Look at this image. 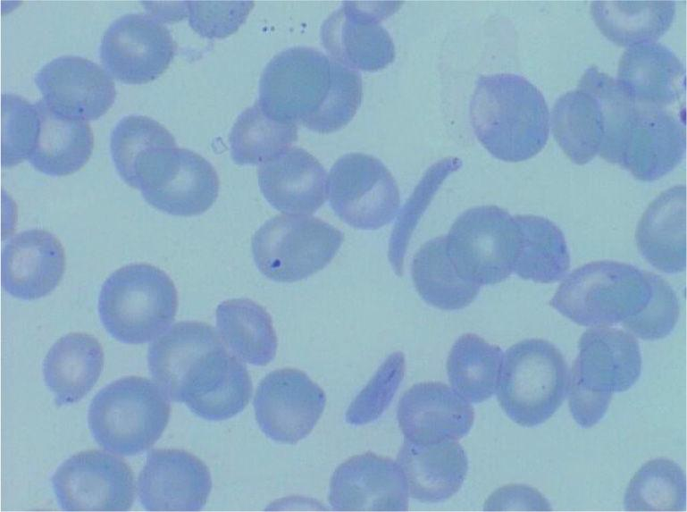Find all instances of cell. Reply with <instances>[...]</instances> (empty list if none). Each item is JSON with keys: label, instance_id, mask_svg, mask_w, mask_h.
I'll use <instances>...</instances> for the list:
<instances>
[{"label": "cell", "instance_id": "obj_14", "mask_svg": "<svg viewBox=\"0 0 687 512\" xmlns=\"http://www.w3.org/2000/svg\"><path fill=\"white\" fill-rule=\"evenodd\" d=\"M162 21L140 13L115 19L101 39L99 55L109 74L128 84H144L169 66L176 43Z\"/></svg>", "mask_w": 687, "mask_h": 512}, {"label": "cell", "instance_id": "obj_36", "mask_svg": "<svg viewBox=\"0 0 687 512\" xmlns=\"http://www.w3.org/2000/svg\"><path fill=\"white\" fill-rule=\"evenodd\" d=\"M297 139L296 124L270 118L256 100L237 118L229 136L230 155L240 165L266 163L291 147Z\"/></svg>", "mask_w": 687, "mask_h": 512}, {"label": "cell", "instance_id": "obj_28", "mask_svg": "<svg viewBox=\"0 0 687 512\" xmlns=\"http://www.w3.org/2000/svg\"><path fill=\"white\" fill-rule=\"evenodd\" d=\"M39 131L28 160L38 172L64 176L79 171L89 159L94 138L89 124L52 111L40 98L35 103Z\"/></svg>", "mask_w": 687, "mask_h": 512}, {"label": "cell", "instance_id": "obj_29", "mask_svg": "<svg viewBox=\"0 0 687 512\" xmlns=\"http://www.w3.org/2000/svg\"><path fill=\"white\" fill-rule=\"evenodd\" d=\"M591 13L604 37L629 47L659 39L674 21L675 2L594 1Z\"/></svg>", "mask_w": 687, "mask_h": 512}, {"label": "cell", "instance_id": "obj_27", "mask_svg": "<svg viewBox=\"0 0 687 512\" xmlns=\"http://www.w3.org/2000/svg\"><path fill=\"white\" fill-rule=\"evenodd\" d=\"M104 360L103 348L93 335L71 332L61 337L43 362L45 383L54 394L55 405L83 399L100 377Z\"/></svg>", "mask_w": 687, "mask_h": 512}, {"label": "cell", "instance_id": "obj_25", "mask_svg": "<svg viewBox=\"0 0 687 512\" xmlns=\"http://www.w3.org/2000/svg\"><path fill=\"white\" fill-rule=\"evenodd\" d=\"M398 464L410 496L426 503L452 497L461 488L468 469L466 454L457 441L418 444L405 440Z\"/></svg>", "mask_w": 687, "mask_h": 512}, {"label": "cell", "instance_id": "obj_5", "mask_svg": "<svg viewBox=\"0 0 687 512\" xmlns=\"http://www.w3.org/2000/svg\"><path fill=\"white\" fill-rule=\"evenodd\" d=\"M169 398L155 382L130 375L115 380L92 399L88 424L94 440L105 450L135 456L161 437L170 417Z\"/></svg>", "mask_w": 687, "mask_h": 512}, {"label": "cell", "instance_id": "obj_21", "mask_svg": "<svg viewBox=\"0 0 687 512\" xmlns=\"http://www.w3.org/2000/svg\"><path fill=\"white\" fill-rule=\"evenodd\" d=\"M397 417L405 440L433 444L465 436L473 426L474 410L469 401L447 384L426 382L405 391L398 405Z\"/></svg>", "mask_w": 687, "mask_h": 512}, {"label": "cell", "instance_id": "obj_16", "mask_svg": "<svg viewBox=\"0 0 687 512\" xmlns=\"http://www.w3.org/2000/svg\"><path fill=\"white\" fill-rule=\"evenodd\" d=\"M390 4L343 2L321 26V41L330 56L355 71L373 72L390 65L396 56L395 46L380 23L395 11L397 3Z\"/></svg>", "mask_w": 687, "mask_h": 512}, {"label": "cell", "instance_id": "obj_24", "mask_svg": "<svg viewBox=\"0 0 687 512\" xmlns=\"http://www.w3.org/2000/svg\"><path fill=\"white\" fill-rule=\"evenodd\" d=\"M617 82L636 104L666 109L685 92V69L666 46L651 42L629 46L622 55Z\"/></svg>", "mask_w": 687, "mask_h": 512}, {"label": "cell", "instance_id": "obj_41", "mask_svg": "<svg viewBox=\"0 0 687 512\" xmlns=\"http://www.w3.org/2000/svg\"><path fill=\"white\" fill-rule=\"evenodd\" d=\"M405 370L403 353L390 355L350 403L346 412L347 423L363 425L376 421L391 403L403 381Z\"/></svg>", "mask_w": 687, "mask_h": 512}, {"label": "cell", "instance_id": "obj_10", "mask_svg": "<svg viewBox=\"0 0 687 512\" xmlns=\"http://www.w3.org/2000/svg\"><path fill=\"white\" fill-rule=\"evenodd\" d=\"M327 197L334 213L359 230H377L398 214L397 182L378 158L364 153L339 157L327 177Z\"/></svg>", "mask_w": 687, "mask_h": 512}, {"label": "cell", "instance_id": "obj_43", "mask_svg": "<svg viewBox=\"0 0 687 512\" xmlns=\"http://www.w3.org/2000/svg\"><path fill=\"white\" fill-rule=\"evenodd\" d=\"M254 4V1H186L190 27L210 39L236 32Z\"/></svg>", "mask_w": 687, "mask_h": 512}, {"label": "cell", "instance_id": "obj_40", "mask_svg": "<svg viewBox=\"0 0 687 512\" xmlns=\"http://www.w3.org/2000/svg\"><path fill=\"white\" fill-rule=\"evenodd\" d=\"M39 131L35 104L12 93L2 96V164L13 167L28 159Z\"/></svg>", "mask_w": 687, "mask_h": 512}, {"label": "cell", "instance_id": "obj_11", "mask_svg": "<svg viewBox=\"0 0 687 512\" xmlns=\"http://www.w3.org/2000/svg\"><path fill=\"white\" fill-rule=\"evenodd\" d=\"M51 482L57 502L65 511H127L135 499L130 466L104 450L72 455L60 465Z\"/></svg>", "mask_w": 687, "mask_h": 512}, {"label": "cell", "instance_id": "obj_22", "mask_svg": "<svg viewBox=\"0 0 687 512\" xmlns=\"http://www.w3.org/2000/svg\"><path fill=\"white\" fill-rule=\"evenodd\" d=\"M65 270L64 249L59 239L43 229L14 235L2 253V285L23 300L43 298L59 284Z\"/></svg>", "mask_w": 687, "mask_h": 512}, {"label": "cell", "instance_id": "obj_44", "mask_svg": "<svg viewBox=\"0 0 687 512\" xmlns=\"http://www.w3.org/2000/svg\"><path fill=\"white\" fill-rule=\"evenodd\" d=\"M484 510L550 511V503L535 488L524 484H508L495 491L486 500Z\"/></svg>", "mask_w": 687, "mask_h": 512}, {"label": "cell", "instance_id": "obj_31", "mask_svg": "<svg viewBox=\"0 0 687 512\" xmlns=\"http://www.w3.org/2000/svg\"><path fill=\"white\" fill-rule=\"evenodd\" d=\"M549 122L556 141L574 164H586L599 154L603 117L598 99L589 91L577 88L558 97Z\"/></svg>", "mask_w": 687, "mask_h": 512}, {"label": "cell", "instance_id": "obj_2", "mask_svg": "<svg viewBox=\"0 0 687 512\" xmlns=\"http://www.w3.org/2000/svg\"><path fill=\"white\" fill-rule=\"evenodd\" d=\"M469 117L480 143L505 162L533 157L549 138L546 100L532 83L517 74L480 76L470 101Z\"/></svg>", "mask_w": 687, "mask_h": 512}, {"label": "cell", "instance_id": "obj_6", "mask_svg": "<svg viewBox=\"0 0 687 512\" xmlns=\"http://www.w3.org/2000/svg\"><path fill=\"white\" fill-rule=\"evenodd\" d=\"M569 385L568 365L560 350L548 340L527 339L503 356L497 398L513 422L534 427L555 414Z\"/></svg>", "mask_w": 687, "mask_h": 512}, {"label": "cell", "instance_id": "obj_18", "mask_svg": "<svg viewBox=\"0 0 687 512\" xmlns=\"http://www.w3.org/2000/svg\"><path fill=\"white\" fill-rule=\"evenodd\" d=\"M212 489L207 466L178 449H156L147 454L137 490L147 511H198Z\"/></svg>", "mask_w": 687, "mask_h": 512}, {"label": "cell", "instance_id": "obj_32", "mask_svg": "<svg viewBox=\"0 0 687 512\" xmlns=\"http://www.w3.org/2000/svg\"><path fill=\"white\" fill-rule=\"evenodd\" d=\"M412 279L418 294L427 304L448 311L469 306L481 287L460 276L448 256L446 236L428 240L415 253Z\"/></svg>", "mask_w": 687, "mask_h": 512}, {"label": "cell", "instance_id": "obj_42", "mask_svg": "<svg viewBox=\"0 0 687 512\" xmlns=\"http://www.w3.org/2000/svg\"><path fill=\"white\" fill-rule=\"evenodd\" d=\"M651 286V297L642 311L626 319L623 326L643 340H657L668 336L680 314L675 292L661 276L646 272Z\"/></svg>", "mask_w": 687, "mask_h": 512}, {"label": "cell", "instance_id": "obj_35", "mask_svg": "<svg viewBox=\"0 0 687 512\" xmlns=\"http://www.w3.org/2000/svg\"><path fill=\"white\" fill-rule=\"evenodd\" d=\"M176 147L171 132L157 121L144 115H128L113 127L110 150L115 169L130 186L138 189L139 176L161 150Z\"/></svg>", "mask_w": 687, "mask_h": 512}, {"label": "cell", "instance_id": "obj_13", "mask_svg": "<svg viewBox=\"0 0 687 512\" xmlns=\"http://www.w3.org/2000/svg\"><path fill=\"white\" fill-rule=\"evenodd\" d=\"M219 185L210 162L192 150L172 147L150 162L138 189L153 207L172 215L193 216L213 206Z\"/></svg>", "mask_w": 687, "mask_h": 512}, {"label": "cell", "instance_id": "obj_15", "mask_svg": "<svg viewBox=\"0 0 687 512\" xmlns=\"http://www.w3.org/2000/svg\"><path fill=\"white\" fill-rule=\"evenodd\" d=\"M326 403L324 391L296 368L268 374L254 399L261 431L281 443L295 444L306 437L320 419Z\"/></svg>", "mask_w": 687, "mask_h": 512}, {"label": "cell", "instance_id": "obj_7", "mask_svg": "<svg viewBox=\"0 0 687 512\" xmlns=\"http://www.w3.org/2000/svg\"><path fill=\"white\" fill-rule=\"evenodd\" d=\"M650 297L646 271L625 263L601 260L573 271L549 304L579 325L609 326L642 311Z\"/></svg>", "mask_w": 687, "mask_h": 512}, {"label": "cell", "instance_id": "obj_8", "mask_svg": "<svg viewBox=\"0 0 687 512\" xmlns=\"http://www.w3.org/2000/svg\"><path fill=\"white\" fill-rule=\"evenodd\" d=\"M343 233L320 218L281 214L254 234L251 248L259 271L278 282H295L323 269L335 256Z\"/></svg>", "mask_w": 687, "mask_h": 512}, {"label": "cell", "instance_id": "obj_23", "mask_svg": "<svg viewBox=\"0 0 687 512\" xmlns=\"http://www.w3.org/2000/svg\"><path fill=\"white\" fill-rule=\"evenodd\" d=\"M258 185L267 202L288 214H312L327 197V174L306 150L291 147L260 164Z\"/></svg>", "mask_w": 687, "mask_h": 512}, {"label": "cell", "instance_id": "obj_9", "mask_svg": "<svg viewBox=\"0 0 687 512\" xmlns=\"http://www.w3.org/2000/svg\"><path fill=\"white\" fill-rule=\"evenodd\" d=\"M446 242L460 276L481 286L499 283L512 273L521 237L508 212L497 206H482L455 220Z\"/></svg>", "mask_w": 687, "mask_h": 512}, {"label": "cell", "instance_id": "obj_39", "mask_svg": "<svg viewBox=\"0 0 687 512\" xmlns=\"http://www.w3.org/2000/svg\"><path fill=\"white\" fill-rule=\"evenodd\" d=\"M460 166L461 161L453 157L445 158L431 165L400 212L390 237L389 248V258L398 275L402 274L403 260L409 238L422 213L443 180Z\"/></svg>", "mask_w": 687, "mask_h": 512}, {"label": "cell", "instance_id": "obj_34", "mask_svg": "<svg viewBox=\"0 0 687 512\" xmlns=\"http://www.w3.org/2000/svg\"><path fill=\"white\" fill-rule=\"evenodd\" d=\"M503 352L497 345L473 333L461 335L447 360L448 381L453 390L472 403H481L495 393Z\"/></svg>", "mask_w": 687, "mask_h": 512}, {"label": "cell", "instance_id": "obj_1", "mask_svg": "<svg viewBox=\"0 0 687 512\" xmlns=\"http://www.w3.org/2000/svg\"><path fill=\"white\" fill-rule=\"evenodd\" d=\"M362 96L357 71L316 48L293 46L278 53L264 67L257 101L276 122L300 123L326 134L353 119Z\"/></svg>", "mask_w": 687, "mask_h": 512}, {"label": "cell", "instance_id": "obj_4", "mask_svg": "<svg viewBox=\"0 0 687 512\" xmlns=\"http://www.w3.org/2000/svg\"><path fill=\"white\" fill-rule=\"evenodd\" d=\"M97 308L103 326L113 339L142 344L159 337L173 322L177 290L163 270L134 263L117 269L105 281Z\"/></svg>", "mask_w": 687, "mask_h": 512}, {"label": "cell", "instance_id": "obj_26", "mask_svg": "<svg viewBox=\"0 0 687 512\" xmlns=\"http://www.w3.org/2000/svg\"><path fill=\"white\" fill-rule=\"evenodd\" d=\"M686 188L674 186L663 191L648 206L636 230L641 256L666 273L685 270Z\"/></svg>", "mask_w": 687, "mask_h": 512}, {"label": "cell", "instance_id": "obj_30", "mask_svg": "<svg viewBox=\"0 0 687 512\" xmlns=\"http://www.w3.org/2000/svg\"><path fill=\"white\" fill-rule=\"evenodd\" d=\"M219 335L240 360L253 365H268L275 357L277 337L268 312L248 298H233L216 308Z\"/></svg>", "mask_w": 687, "mask_h": 512}, {"label": "cell", "instance_id": "obj_37", "mask_svg": "<svg viewBox=\"0 0 687 512\" xmlns=\"http://www.w3.org/2000/svg\"><path fill=\"white\" fill-rule=\"evenodd\" d=\"M624 505L627 511H684V471L670 459L647 461L631 479Z\"/></svg>", "mask_w": 687, "mask_h": 512}, {"label": "cell", "instance_id": "obj_20", "mask_svg": "<svg viewBox=\"0 0 687 512\" xmlns=\"http://www.w3.org/2000/svg\"><path fill=\"white\" fill-rule=\"evenodd\" d=\"M684 119L671 111L636 104L619 165L642 181L658 180L683 159Z\"/></svg>", "mask_w": 687, "mask_h": 512}, {"label": "cell", "instance_id": "obj_12", "mask_svg": "<svg viewBox=\"0 0 687 512\" xmlns=\"http://www.w3.org/2000/svg\"><path fill=\"white\" fill-rule=\"evenodd\" d=\"M252 391L246 365L220 338L192 362L169 399L205 420L222 421L240 413Z\"/></svg>", "mask_w": 687, "mask_h": 512}, {"label": "cell", "instance_id": "obj_19", "mask_svg": "<svg viewBox=\"0 0 687 512\" xmlns=\"http://www.w3.org/2000/svg\"><path fill=\"white\" fill-rule=\"evenodd\" d=\"M408 494L398 464L368 451L336 468L328 499L336 511H406Z\"/></svg>", "mask_w": 687, "mask_h": 512}, {"label": "cell", "instance_id": "obj_17", "mask_svg": "<svg viewBox=\"0 0 687 512\" xmlns=\"http://www.w3.org/2000/svg\"><path fill=\"white\" fill-rule=\"evenodd\" d=\"M42 100L54 113L83 121L96 120L115 100L112 76L100 65L79 55H61L35 75Z\"/></svg>", "mask_w": 687, "mask_h": 512}, {"label": "cell", "instance_id": "obj_38", "mask_svg": "<svg viewBox=\"0 0 687 512\" xmlns=\"http://www.w3.org/2000/svg\"><path fill=\"white\" fill-rule=\"evenodd\" d=\"M577 88L589 91L598 99L604 123L599 154L607 162L619 165L628 124L636 109L635 101L616 79L594 66L584 71Z\"/></svg>", "mask_w": 687, "mask_h": 512}, {"label": "cell", "instance_id": "obj_33", "mask_svg": "<svg viewBox=\"0 0 687 512\" xmlns=\"http://www.w3.org/2000/svg\"><path fill=\"white\" fill-rule=\"evenodd\" d=\"M521 246L513 272L524 280L552 283L570 268V255L561 230L550 220L536 215H515Z\"/></svg>", "mask_w": 687, "mask_h": 512}, {"label": "cell", "instance_id": "obj_3", "mask_svg": "<svg viewBox=\"0 0 687 512\" xmlns=\"http://www.w3.org/2000/svg\"><path fill=\"white\" fill-rule=\"evenodd\" d=\"M641 372L636 338L606 325L585 331L578 343L569 385V409L582 428H591L605 415L615 392L628 390Z\"/></svg>", "mask_w": 687, "mask_h": 512}]
</instances>
